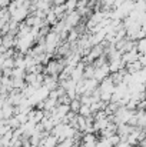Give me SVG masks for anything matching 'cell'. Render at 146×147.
Segmentation results:
<instances>
[{"instance_id":"1","label":"cell","mask_w":146,"mask_h":147,"mask_svg":"<svg viewBox=\"0 0 146 147\" xmlns=\"http://www.w3.org/2000/svg\"><path fill=\"white\" fill-rule=\"evenodd\" d=\"M82 19H83V16H82L77 10H75V11H72V13H67L66 17H65V22H66V27H67V30H72L73 27H77V26L80 24Z\"/></svg>"},{"instance_id":"2","label":"cell","mask_w":146,"mask_h":147,"mask_svg":"<svg viewBox=\"0 0 146 147\" xmlns=\"http://www.w3.org/2000/svg\"><path fill=\"white\" fill-rule=\"evenodd\" d=\"M29 14H30V9L22 6V7H19V9L12 14V20H14V22H17V23H23V22L29 17Z\"/></svg>"},{"instance_id":"3","label":"cell","mask_w":146,"mask_h":147,"mask_svg":"<svg viewBox=\"0 0 146 147\" xmlns=\"http://www.w3.org/2000/svg\"><path fill=\"white\" fill-rule=\"evenodd\" d=\"M139 57H141V53L138 51V49H133L130 51H126V53L122 54V61L125 64H129V63H133V61L139 60Z\"/></svg>"},{"instance_id":"4","label":"cell","mask_w":146,"mask_h":147,"mask_svg":"<svg viewBox=\"0 0 146 147\" xmlns=\"http://www.w3.org/2000/svg\"><path fill=\"white\" fill-rule=\"evenodd\" d=\"M110 76V69H109V64L103 66V67H97L96 71H95V79H96L99 83H102L106 77Z\"/></svg>"},{"instance_id":"5","label":"cell","mask_w":146,"mask_h":147,"mask_svg":"<svg viewBox=\"0 0 146 147\" xmlns=\"http://www.w3.org/2000/svg\"><path fill=\"white\" fill-rule=\"evenodd\" d=\"M16 111V106L10 104V103H6L3 107H1V120H7L10 119Z\"/></svg>"},{"instance_id":"6","label":"cell","mask_w":146,"mask_h":147,"mask_svg":"<svg viewBox=\"0 0 146 147\" xmlns=\"http://www.w3.org/2000/svg\"><path fill=\"white\" fill-rule=\"evenodd\" d=\"M143 67H145V66L141 63V60H136V61H133V63L126 64V70H128V73H130V74H133V73H136V71L142 70Z\"/></svg>"},{"instance_id":"7","label":"cell","mask_w":146,"mask_h":147,"mask_svg":"<svg viewBox=\"0 0 146 147\" xmlns=\"http://www.w3.org/2000/svg\"><path fill=\"white\" fill-rule=\"evenodd\" d=\"M77 4H79V0H66V3H65L66 11L67 13H72V11L77 10Z\"/></svg>"},{"instance_id":"8","label":"cell","mask_w":146,"mask_h":147,"mask_svg":"<svg viewBox=\"0 0 146 147\" xmlns=\"http://www.w3.org/2000/svg\"><path fill=\"white\" fill-rule=\"evenodd\" d=\"M95 71H96V67H95L93 64H86L85 79H95Z\"/></svg>"},{"instance_id":"9","label":"cell","mask_w":146,"mask_h":147,"mask_svg":"<svg viewBox=\"0 0 146 147\" xmlns=\"http://www.w3.org/2000/svg\"><path fill=\"white\" fill-rule=\"evenodd\" d=\"M80 107H82V101H80V98L79 97L73 98V100L70 101V110H72V111H75V113H77V114H79Z\"/></svg>"},{"instance_id":"10","label":"cell","mask_w":146,"mask_h":147,"mask_svg":"<svg viewBox=\"0 0 146 147\" xmlns=\"http://www.w3.org/2000/svg\"><path fill=\"white\" fill-rule=\"evenodd\" d=\"M136 49H138V51L141 54H145L146 53V37L136 40Z\"/></svg>"},{"instance_id":"11","label":"cell","mask_w":146,"mask_h":147,"mask_svg":"<svg viewBox=\"0 0 146 147\" xmlns=\"http://www.w3.org/2000/svg\"><path fill=\"white\" fill-rule=\"evenodd\" d=\"M7 123H9V126L13 129V130H16V129H19L22 124H20V121L17 120V117L14 116V117H10V119H7Z\"/></svg>"},{"instance_id":"12","label":"cell","mask_w":146,"mask_h":147,"mask_svg":"<svg viewBox=\"0 0 146 147\" xmlns=\"http://www.w3.org/2000/svg\"><path fill=\"white\" fill-rule=\"evenodd\" d=\"M79 114H82V116H85V117L90 116V114H92L90 106H89V104H82V107H80V111H79Z\"/></svg>"},{"instance_id":"13","label":"cell","mask_w":146,"mask_h":147,"mask_svg":"<svg viewBox=\"0 0 146 147\" xmlns=\"http://www.w3.org/2000/svg\"><path fill=\"white\" fill-rule=\"evenodd\" d=\"M75 144V139H65L62 142H59L57 147H72Z\"/></svg>"},{"instance_id":"14","label":"cell","mask_w":146,"mask_h":147,"mask_svg":"<svg viewBox=\"0 0 146 147\" xmlns=\"http://www.w3.org/2000/svg\"><path fill=\"white\" fill-rule=\"evenodd\" d=\"M115 147H130V143L128 140H120Z\"/></svg>"},{"instance_id":"15","label":"cell","mask_w":146,"mask_h":147,"mask_svg":"<svg viewBox=\"0 0 146 147\" xmlns=\"http://www.w3.org/2000/svg\"><path fill=\"white\" fill-rule=\"evenodd\" d=\"M139 60H141V63H142L143 66H146V53H145V54H141Z\"/></svg>"},{"instance_id":"16","label":"cell","mask_w":146,"mask_h":147,"mask_svg":"<svg viewBox=\"0 0 146 147\" xmlns=\"http://www.w3.org/2000/svg\"><path fill=\"white\" fill-rule=\"evenodd\" d=\"M95 147H105V146H103V143H102V142H99V143H96V146Z\"/></svg>"},{"instance_id":"17","label":"cell","mask_w":146,"mask_h":147,"mask_svg":"<svg viewBox=\"0 0 146 147\" xmlns=\"http://www.w3.org/2000/svg\"><path fill=\"white\" fill-rule=\"evenodd\" d=\"M37 147H48V146H46L45 143H40V144H39V146H37Z\"/></svg>"},{"instance_id":"18","label":"cell","mask_w":146,"mask_h":147,"mask_svg":"<svg viewBox=\"0 0 146 147\" xmlns=\"http://www.w3.org/2000/svg\"><path fill=\"white\" fill-rule=\"evenodd\" d=\"M130 147H141V146H139V144H136V146H130Z\"/></svg>"},{"instance_id":"19","label":"cell","mask_w":146,"mask_h":147,"mask_svg":"<svg viewBox=\"0 0 146 147\" xmlns=\"http://www.w3.org/2000/svg\"><path fill=\"white\" fill-rule=\"evenodd\" d=\"M80 147H86V146H85V144H80Z\"/></svg>"}]
</instances>
